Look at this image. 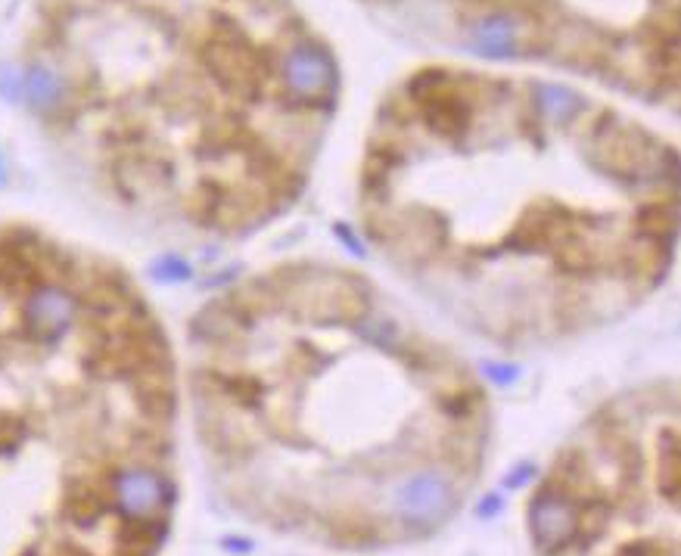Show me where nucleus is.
<instances>
[{
    "label": "nucleus",
    "instance_id": "nucleus-1",
    "mask_svg": "<svg viewBox=\"0 0 681 556\" xmlns=\"http://www.w3.org/2000/svg\"><path fill=\"white\" fill-rule=\"evenodd\" d=\"M358 228L448 324L544 351L626 321L676 268L672 143L557 81L417 72L358 174Z\"/></svg>",
    "mask_w": 681,
    "mask_h": 556
},
{
    "label": "nucleus",
    "instance_id": "nucleus-2",
    "mask_svg": "<svg viewBox=\"0 0 681 556\" xmlns=\"http://www.w3.org/2000/svg\"><path fill=\"white\" fill-rule=\"evenodd\" d=\"M196 401L234 464L308 461L281 516L343 544L404 532V491L467 482L486 389L461 351L374 277L296 258L236 283L193 321Z\"/></svg>",
    "mask_w": 681,
    "mask_h": 556
},
{
    "label": "nucleus",
    "instance_id": "nucleus-3",
    "mask_svg": "<svg viewBox=\"0 0 681 556\" xmlns=\"http://www.w3.org/2000/svg\"><path fill=\"white\" fill-rule=\"evenodd\" d=\"M113 501L125 522L159 526V516L171 504V482L156 466L128 464L113 476Z\"/></svg>",
    "mask_w": 681,
    "mask_h": 556
},
{
    "label": "nucleus",
    "instance_id": "nucleus-4",
    "mask_svg": "<svg viewBox=\"0 0 681 556\" xmlns=\"http://www.w3.org/2000/svg\"><path fill=\"white\" fill-rule=\"evenodd\" d=\"M23 96L28 100V106L41 116L50 113H60L69 100V88H66V78L60 72L48 66V63H35L28 66L23 75Z\"/></svg>",
    "mask_w": 681,
    "mask_h": 556
}]
</instances>
